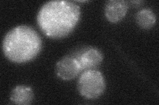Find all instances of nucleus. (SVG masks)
I'll list each match as a JSON object with an SVG mask.
<instances>
[{
  "label": "nucleus",
  "mask_w": 159,
  "mask_h": 105,
  "mask_svg": "<svg viewBox=\"0 0 159 105\" xmlns=\"http://www.w3.org/2000/svg\"><path fill=\"white\" fill-rule=\"evenodd\" d=\"M80 8L69 1H51L44 3L37 15V22L43 33L53 39L66 37L77 24Z\"/></svg>",
  "instance_id": "f257e3e1"
},
{
  "label": "nucleus",
  "mask_w": 159,
  "mask_h": 105,
  "mask_svg": "<svg viewBox=\"0 0 159 105\" xmlns=\"http://www.w3.org/2000/svg\"><path fill=\"white\" fill-rule=\"evenodd\" d=\"M41 37L33 28L21 25L11 30L3 41V51L10 61L23 63L31 61L41 51Z\"/></svg>",
  "instance_id": "f03ea898"
},
{
  "label": "nucleus",
  "mask_w": 159,
  "mask_h": 105,
  "mask_svg": "<svg viewBox=\"0 0 159 105\" xmlns=\"http://www.w3.org/2000/svg\"><path fill=\"white\" fill-rule=\"evenodd\" d=\"M105 89L103 75L97 70H87L81 74L78 81V91L86 99H97L102 95Z\"/></svg>",
  "instance_id": "7ed1b4c3"
},
{
  "label": "nucleus",
  "mask_w": 159,
  "mask_h": 105,
  "mask_svg": "<svg viewBox=\"0 0 159 105\" xmlns=\"http://www.w3.org/2000/svg\"><path fill=\"white\" fill-rule=\"evenodd\" d=\"M82 71L77 60L72 57H65L57 62L55 72L57 76L63 80H71Z\"/></svg>",
  "instance_id": "20e7f679"
},
{
  "label": "nucleus",
  "mask_w": 159,
  "mask_h": 105,
  "mask_svg": "<svg viewBox=\"0 0 159 105\" xmlns=\"http://www.w3.org/2000/svg\"><path fill=\"white\" fill-rule=\"evenodd\" d=\"M128 3L123 0H109L106 3L105 15L109 22H118L125 17Z\"/></svg>",
  "instance_id": "39448f33"
},
{
  "label": "nucleus",
  "mask_w": 159,
  "mask_h": 105,
  "mask_svg": "<svg viewBox=\"0 0 159 105\" xmlns=\"http://www.w3.org/2000/svg\"><path fill=\"white\" fill-rule=\"evenodd\" d=\"M78 62L82 71L89 70V68L97 67L103 60L102 53L95 48H88L79 53V55L74 57Z\"/></svg>",
  "instance_id": "423d86ee"
},
{
  "label": "nucleus",
  "mask_w": 159,
  "mask_h": 105,
  "mask_svg": "<svg viewBox=\"0 0 159 105\" xmlns=\"http://www.w3.org/2000/svg\"><path fill=\"white\" fill-rule=\"evenodd\" d=\"M33 99L32 89L26 86H18L14 87L10 94V101L16 104H29Z\"/></svg>",
  "instance_id": "0eeeda50"
},
{
  "label": "nucleus",
  "mask_w": 159,
  "mask_h": 105,
  "mask_svg": "<svg viewBox=\"0 0 159 105\" xmlns=\"http://www.w3.org/2000/svg\"><path fill=\"white\" fill-rule=\"evenodd\" d=\"M136 22L141 28L149 29L154 26L157 21L155 14L150 9H143L135 16Z\"/></svg>",
  "instance_id": "6e6552de"
},
{
  "label": "nucleus",
  "mask_w": 159,
  "mask_h": 105,
  "mask_svg": "<svg viewBox=\"0 0 159 105\" xmlns=\"http://www.w3.org/2000/svg\"><path fill=\"white\" fill-rule=\"evenodd\" d=\"M131 3H132L133 4H137V6H139L141 3H143V2H141V1H133V2H131Z\"/></svg>",
  "instance_id": "1a4fd4ad"
}]
</instances>
